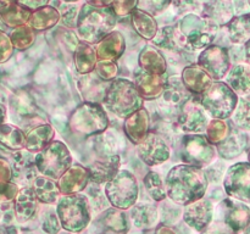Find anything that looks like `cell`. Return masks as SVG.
Here are the masks:
<instances>
[{
  "label": "cell",
  "mask_w": 250,
  "mask_h": 234,
  "mask_svg": "<svg viewBox=\"0 0 250 234\" xmlns=\"http://www.w3.org/2000/svg\"><path fill=\"white\" fill-rule=\"evenodd\" d=\"M208 187L209 180L204 171L185 163L173 166L165 178L167 197L178 206H187L203 199Z\"/></svg>",
  "instance_id": "1"
},
{
  "label": "cell",
  "mask_w": 250,
  "mask_h": 234,
  "mask_svg": "<svg viewBox=\"0 0 250 234\" xmlns=\"http://www.w3.org/2000/svg\"><path fill=\"white\" fill-rule=\"evenodd\" d=\"M117 17L107 7H95L84 2L81 7L77 24V36L81 41L97 45L107 34L115 31Z\"/></svg>",
  "instance_id": "2"
},
{
  "label": "cell",
  "mask_w": 250,
  "mask_h": 234,
  "mask_svg": "<svg viewBox=\"0 0 250 234\" xmlns=\"http://www.w3.org/2000/svg\"><path fill=\"white\" fill-rule=\"evenodd\" d=\"M102 105L119 118L126 119L132 114L143 109L144 100L132 80L116 78L107 87Z\"/></svg>",
  "instance_id": "3"
},
{
  "label": "cell",
  "mask_w": 250,
  "mask_h": 234,
  "mask_svg": "<svg viewBox=\"0 0 250 234\" xmlns=\"http://www.w3.org/2000/svg\"><path fill=\"white\" fill-rule=\"evenodd\" d=\"M61 227L70 233H80L90 224L92 207L85 195H62L56 205Z\"/></svg>",
  "instance_id": "4"
},
{
  "label": "cell",
  "mask_w": 250,
  "mask_h": 234,
  "mask_svg": "<svg viewBox=\"0 0 250 234\" xmlns=\"http://www.w3.org/2000/svg\"><path fill=\"white\" fill-rule=\"evenodd\" d=\"M71 132L78 136H93L109 127V117L102 104L87 102L78 105L68 118Z\"/></svg>",
  "instance_id": "5"
},
{
  "label": "cell",
  "mask_w": 250,
  "mask_h": 234,
  "mask_svg": "<svg viewBox=\"0 0 250 234\" xmlns=\"http://www.w3.org/2000/svg\"><path fill=\"white\" fill-rule=\"evenodd\" d=\"M199 98V102L208 114L215 119H227L232 117L239 98L226 82H214L204 94Z\"/></svg>",
  "instance_id": "6"
},
{
  "label": "cell",
  "mask_w": 250,
  "mask_h": 234,
  "mask_svg": "<svg viewBox=\"0 0 250 234\" xmlns=\"http://www.w3.org/2000/svg\"><path fill=\"white\" fill-rule=\"evenodd\" d=\"M107 201L115 209L126 211L137 204L139 187L137 178L127 170H120L110 182L104 185Z\"/></svg>",
  "instance_id": "7"
},
{
  "label": "cell",
  "mask_w": 250,
  "mask_h": 234,
  "mask_svg": "<svg viewBox=\"0 0 250 234\" xmlns=\"http://www.w3.org/2000/svg\"><path fill=\"white\" fill-rule=\"evenodd\" d=\"M36 166L41 176L59 180L72 166V156L66 144L60 140H54L44 150L37 154Z\"/></svg>",
  "instance_id": "8"
},
{
  "label": "cell",
  "mask_w": 250,
  "mask_h": 234,
  "mask_svg": "<svg viewBox=\"0 0 250 234\" xmlns=\"http://www.w3.org/2000/svg\"><path fill=\"white\" fill-rule=\"evenodd\" d=\"M216 154V146L203 134H185L178 143V155L183 163L199 170L211 165Z\"/></svg>",
  "instance_id": "9"
},
{
  "label": "cell",
  "mask_w": 250,
  "mask_h": 234,
  "mask_svg": "<svg viewBox=\"0 0 250 234\" xmlns=\"http://www.w3.org/2000/svg\"><path fill=\"white\" fill-rule=\"evenodd\" d=\"M178 26L187 38L186 49L192 51L205 50L211 46L219 31V26L214 21L193 14L185 16Z\"/></svg>",
  "instance_id": "10"
},
{
  "label": "cell",
  "mask_w": 250,
  "mask_h": 234,
  "mask_svg": "<svg viewBox=\"0 0 250 234\" xmlns=\"http://www.w3.org/2000/svg\"><path fill=\"white\" fill-rule=\"evenodd\" d=\"M224 188L229 197L250 204V162L229 166L224 178Z\"/></svg>",
  "instance_id": "11"
},
{
  "label": "cell",
  "mask_w": 250,
  "mask_h": 234,
  "mask_svg": "<svg viewBox=\"0 0 250 234\" xmlns=\"http://www.w3.org/2000/svg\"><path fill=\"white\" fill-rule=\"evenodd\" d=\"M209 118L208 114L199 102V98L192 97L183 104L177 117V126L181 131L188 134L205 133Z\"/></svg>",
  "instance_id": "12"
},
{
  "label": "cell",
  "mask_w": 250,
  "mask_h": 234,
  "mask_svg": "<svg viewBox=\"0 0 250 234\" xmlns=\"http://www.w3.org/2000/svg\"><path fill=\"white\" fill-rule=\"evenodd\" d=\"M198 65L214 82H220V79L229 75L232 68L229 51L219 45H211L203 50L198 58Z\"/></svg>",
  "instance_id": "13"
},
{
  "label": "cell",
  "mask_w": 250,
  "mask_h": 234,
  "mask_svg": "<svg viewBox=\"0 0 250 234\" xmlns=\"http://www.w3.org/2000/svg\"><path fill=\"white\" fill-rule=\"evenodd\" d=\"M129 216L115 207L105 209L90 223V234H127L129 229Z\"/></svg>",
  "instance_id": "14"
},
{
  "label": "cell",
  "mask_w": 250,
  "mask_h": 234,
  "mask_svg": "<svg viewBox=\"0 0 250 234\" xmlns=\"http://www.w3.org/2000/svg\"><path fill=\"white\" fill-rule=\"evenodd\" d=\"M138 157L146 166H159L170 158L171 149L165 139L155 132H149L148 136L137 145Z\"/></svg>",
  "instance_id": "15"
},
{
  "label": "cell",
  "mask_w": 250,
  "mask_h": 234,
  "mask_svg": "<svg viewBox=\"0 0 250 234\" xmlns=\"http://www.w3.org/2000/svg\"><path fill=\"white\" fill-rule=\"evenodd\" d=\"M192 94L187 92L182 80L178 77H171L167 79L165 92L159 98V107L165 116L178 117L183 104L187 101Z\"/></svg>",
  "instance_id": "16"
},
{
  "label": "cell",
  "mask_w": 250,
  "mask_h": 234,
  "mask_svg": "<svg viewBox=\"0 0 250 234\" xmlns=\"http://www.w3.org/2000/svg\"><path fill=\"white\" fill-rule=\"evenodd\" d=\"M12 167V180L17 185L21 184L24 187H32L36 178L38 177V170L36 166V156L32 155L29 151L20 150L14 153L11 162Z\"/></svg>",
  "instance_id": "17"
},
{
  "label": "cell",
  "mask_w": 250,
  "mask_h": 234,
  "mask_svg": "<svg viewBox=\"0 0 250 234\" xmlns=\"http://www.w3.org/2000/svg\"><path fill=\"white\" fill-rule=\"evenodd\" d=\"M182 217L188 227L197 232H203L210 226L214 218V205L210 200L203 197L185 206Z\"/></svg>",
  "instance_id": "18"
},
{
  "label": "cell",
  "mask_w": 250,
  "mask_h": 234,
  "mask_svg": "<svg viewBox=\"0 0 250 234\" xmlns=\"http://www.w3.org/2000/svg\"><path fill=\"white\" fill-rule=\"evenodd\" d=\"M120 165L121 160L117 154H104L99 156L87 167L89 171L90 183L105 185L116 176L120 171Z\"/></svg>",
  "instance_id": "19"
},
{
  "label": "cell",
  "mask_w": 250,
  "mask_h": 234,
  "mask_svg": "<svg viewBox=\"0 0 250 234\" xmlns=\"http://www.w3.org/2000/svg\"><path fill=\"white\" fill-rule=\"evenodd\" d=\"M90 183L89 171L81 163H72L70 168L58 180L62 195L81 194Z\"/></svg>",
  "instance_id": "20"
},
{
  "label": "cell",
  "mask_w": 250,
  "mask_h": 234,
  "mask_svg": "<svg viewBox=\"0 0 250 234\" xmlns=\"http://www.w3.org/2000/svg\"><path fill=\"white\" fill-rule=\"evenodd\" d=\"M181 80L189 94L200 97L214 83L210 76L198 63H192L183 68Z\"/></svg>",
  "instance_id": "21"
},
{
  "label": "cell",
  "mask_w": 250,
  "mask_h": 234,
  "mask_svg": "<svg viewBox=\"0 0 250 234\" xmlns=\"http://www.w3.org/2000/svg\"><path fill=\"white\" fill-rule=\"evenodd\" d=\"M133 83L143 100H155L165 92L167 79L164 76L151 75L141 70L134 75Z\"/></svg>",
  "instance_id": "22"
},
{
  "label": "cell",
  "mask_w": 250,
  "mask_h": 234,
  "mask_svg": "<svg viewBox=\"0 0 250 234\" xmlns=\"http://www.w3.org/2000/svg\"><path fill=\"white\" fill-rule=\"evenodd\" d=\"M150 116L146 107L138 110L125 119L124 131L127 138L138 145L150 131Z\"/></svg>",
  "instance_id": "23"
},
{
  "label": "cell",
  "mask_w": 250,
  "mask_h": 234,
  "mask_svg": "<svg viewBox=\"0 0 250 234\" xmlns=\"http://www.w3.org/2000/svg\"><path fill=\"white\" fill-rule=\"evenodd\" d=\"M94 49L99 61H116L126 49L124 34L115 29L104 39H102Z\"/></svg>",
  "instance_id": "24"
},
{
  "label": "cell",
  "mask_w": 250,
  "mask_h": 234,
  "mask_svg": "<svg viewBox=\"0 0 250 234\" xmlns=\"http://www.w3.org/2000/svg\"><path fill=\"white\" fill-rule=\"evenodd\" d=\"M224 205L225 223L233 232L243 231L250 219V209L248 205L232 197L225 200Z\"/></svg>",
  "instance_id": "25"
},
{
  "label": "cell",
  "mask_w": 250,
  "mask_h": 234,
  "mask_svg": "<svg viewBox=\"0 0 250 234\" xmlns=\"http://www.w3.org/2000/svg\"><path fill=\"white\" fill-rule=\"evenodd\" d=\"M32 10L20 1H0V20L10 28H19L28 23Z\"/></svg>",
  "instance_id": "26"
},
{
  "label": "cell",
  "mask_w": 250,
  "mask_h": 234,
  "mask_svg": "<svg viewBox=\"0 0 250 234\" xmlns=\"http://www.w3.org/2000/svg\"><path fill=\"white\" fill-rule=\"evenodd\" d=\"M38 199L32 187L21 188L14 201V211L20 223L29 221L38 209Z\"/></svg>",
  "instance_id": "27"
},
{
  "label": "cell",
  "mask_w": 250,
  "mask_h": 234,
  "mask_svg": "<svg viewBox=\"0 0 250 234\" xmlns=\"http://www.w3.org/2000/svg\"><path fill=\"white\" fill-rule=\"evenodd\" d=\"M138 63L142 71L151 75L164 76L167 71L165 55L156 46L146 45L139 54Z\"/></svg>",
  "instance_id": "28"
},
{
  "label": "cell",
  "mask_w": 250,
  "mask_h": 234,
  "mask_svg": "<svg viewBox=\"0 0 250 234\" xmlns=\"http://www.w3.org/2000/svg\"><path fill=\"white\" fill-rule=\"evenodd\" d=\"M107 87L106 82L98 77L95 72L82 76L78 79V90L87 102H103Z\"/></svg>",
  "instance_id": "29"
},
{
  "label": "cell",
  "mask_w": 250,
  "mask_h": 234,
  "mask_svg": "<svg viewBox=\"0 0 250 234\" xmlns=\"http://www.w3.org/2000/svg\"><path fill=\"white\" fill-rule=\"evenodd\" d=\"M55 131L49 123H41L26 133L24 149L31 154H38L54 141Z\"/></svg>",
  "instance_id": "30"
},
{
  "label": "cell",
  "mask_w": 250,
  "mask_h": 234,
  "mask_svg": "<svg viewBox=\"0 0 250 234\" xmlns=\"http://www.w3.org/2000/svg\"><path fill=\"white\" fill-rule=\"evenodd\" d=\"M154 45L158 49H166V50H183L186 49L187 38L181 31L180 26H167L159 29L158 34L153 39Z\"/></svg>",
  "instance_id": "31"
},
{
  "label": "cell",
  "mask_w": 250,
  "mask_h": 234,
  "mask_svg": "<svg viewBox=\"0 0 250 234\" xmlns=\"http://www.w3.org/2000/svg\"><path fill=\"white\" fill-rule=\"evenodd\" d=\"M202 17L214 21L217 26H227L234 17V4L231 1H209L203 5Z\"/></svg>",
  "instance_id": "32"
},
{
  "label": "cell",
  "mask_w": 250,
  "mask_h": 234,
  "mask_svg": "<svg viewBox=\"0 0 250 234\" xmlns=\"http://www.w3.org/2000/svg\"><path fill=\"white\" fill-rule=\"evenodd\" d=\"M60 20L61 15L59 10L48 4L45 6H42L32 11L28 26L34 32H43L55 27Z\"/></svg>",
  "instance_id": "33"
},
{
  "label": "cell",
  "mask_w": 250,
  "mask_h": 234,
  "mask_svg": "<svg viewBox=\"0 0 250 234\" xmlns=\"http://www.w3.org/2000/svg\"><path fill=\"white\" fill-rule=\"evenodd\" d=\"M226 84L236 93L237 95L250 94V67L248 63H237L229 70L226 76Z\"/></svg>",
  "instance_id": "34"
},
{
  "label": "cell",
  "mask_w": 250,
  "mask_h": 234,
  "mask_svg": "<svg viewBox=\"0 0 250 234\" xmlns=\"http://www.w3.org/2000/svg\"><path fill=\"white\" fill-rule=\"evenodd\" d=\"M248 136L241 131H231L226 139L216 146V151L225 160H232L241 155L247 148Z\"/></svg>",
  "instance_id": "35"
},
{
  "label": "cell",
  "mask_w": 250,
  "mask_h": 234,
  "mask_svg": "<svg viewBox=\"0 0 250 234\" xmlns=\"http://www.w3.org/2000/svg\"><path fill=\"white\" fill-rule=\"evenodd\" d=\"M98 56L95 49L90 44L81 41L73 53V62L77 72L81 76L89 75L95 71L98 63Z\"/></svg>",
  "instance_id": "36"
},
{
  "label": "cell",
  "mask_w": 250,
  "mask_h": 234,
  "mask_svg": "<svg viewBox=\"0 0 250 234\" xmlns=\"http://www.w3.org/2000/svg\"><path fill=\"white\" fill-rule=\"evenodd\" d=\"M131 23L134 31L146 40H153L159 32L158 22L154 16L138 7L131 14Z\"/></svg>",
  "instance_id": "37"
},
{
  "label": "cell",
  "mask_w": 250,
  "mask_h": 234,
  "mask_svg": "<svg viewBox=\"0 0 250 234\" xmlns=\"http://www.w3.org/2000/svg\"><path fill=\"white\" fill-rule=\"evenodd\" d=\"M37 199L42 204H55L61 197V192L59 184L54 179L46 178L44 176H38L32 184Z\"/></svg>",
  "instance_id": "38"
},
{
  "label": "cell",
  "mask_w": 250,
  "mask_h": 234,
  "mask_svg": "<svg viewBox=\"0 0 250 234\" xmlns=\"http://www.w3.org/2000/svg\"><path fill=\"white\" fill-rule=\"evenodd\" d=\"M129 219L137 228H150L158 222L159 211L153 204H136L129 209Z\"/></svg>",
  "instance_id": "39"
},
{
  "label": "cell",
  "mask_w": 250,
  "mask_h": 234,
  "mask_svg": "<svg viewBox=\"0 0 250 234\" xmlns=\"http://www.w3.org/2000/svg\"><path fill=\"white\" fill-rule=\"evenodd\" d=\"M226 27L229 40L236 45H246L250 40V14L233 17Z\"/></svg>",
  "instance_id": "40"
},
{
  "label": "cell",
  "mask_w": 250,
  "mask_h": 234,
  "mask_svg": "<svg viewBox=\"0 0 250 234\" xmlns=\"http://www.w3.org/2000/svg\"><path fill=\"white\" fill-rule=\"evenodd\" d=\"M0 145L15 153L23 150L26 145V134L21 128L14 124H1L0 126Z\"/></svg>",
  "instance_id": "41"
},
{
  "label": "cell",
  "mask_w": 250,
  "mask_h": 234,
  "mask_svg": "<svg viewBox=\"0 0 250 234\" xmlns=\"http://www.w3.org/2000/svg\"><path fill=\"white\" fill-rule=\"evenodd\" d=\"M143 184L148 195L154 201L160 202L167 197L165 182L161 178V176L158 172H155V171H149L146 173V177L143 178Z\"/></svg>",
  "instance_id": "42"
},
{
  "label": "cell",
  "mask_w": 250,
  "mask_h": 234,
  "mask_svg": "<svg viewBox=\"0 0 250 234\" xmlns=\"http://www.w3.org/2000/svg\"><path fill=\"white\" fill-rule=\"evenodd\" d=\"M229 133H231V129H229V123L224 119L211 118L205 129V136L215 146L221 144L229 136Z\"/></svg>",
  "instance_id": "43"
},
{
  "label": "cell",
  "mask_w": 250,
  "mask_h": 234,
  "mask_svg": "<svg viewBox=\"0 0 250 234\" xmlns=\"http://www.w3.org/2000/svg\"><path fill=\"white\" fill-rule=\"evenodd\" d=\"M10 39H11L12 45H14L15 49L20 51H24L31 48L32 44L36 40V32L28 24H24V26L19 27V28H15L10 34Z\"/></svg>",
  "instance_id": "44"
},
{
  "label": "cell",
  "mask_w": 250,
  "mask_h": 234,
  "mask_svg": "<svg viewBox=\"0 0 250 234\" xmlns=\"http://www.w3.org/2000/svg\"><path fill=\"white\" fill-rule=\"evenodd\" d=\"M232 121L234 126L241 131H250V101L247 99H241L238 101L236 110L232 115Z\"/></svg>",
  "instance_id": "45"
},
{
  "label": "cell",
  "mask_w": 250,
  "mask_h": 234,
  "mask_svg": "<svg viewBox=\"0 0 250 234\" xmlns=\"http://www.w3.org/2000/svg\"><path fill=\"white\" fill-rule=\"evenodd\" d=\"M10 105H11L12 110L19 116H21L22 118H28L27 116H31L34 112V106L32 104L31 99L23 92H17L16 94L12 95L11 100H10Z\"/></svg>",
  "instance_id": "46"
},
{
  "label": "cell",
  "mask_w": 250,
  "mask_h": 234,
  "mask_svg": "<svg viewBox=\"0 0 250 234\" xmlns=\"http://www.w3.org/2000/svg\"><path fill=\"white\" fill-rule=\"evenodd\" d=\"M94 72L104 82H112L117 77L119 66H117L116 61H98Z\"/></svg>",
  "instance_id": "47"
},
{
  "label": "cell",
  "mask_w": 250,
  "mask_h": 234,
  "mask_svg": "<svg viewBox=\"0 0 250 234\" xmlns=\"http://www.w3.org/2000/svg\"><path fill=\"white\" fill-rule=\"evenodd\" d=\"M62 228L59 219L58 214L54 211L45 212V214L42 218V229L45 232L46 234H58L60 229Z\"/></svg>",
  "instance_id": "48"
},
{
  "label": "cell",
  "mask_w": 250,
  "mask_h": 234,
  "mask_svg": "<svg viewBox=\"0 0 250 234\" xmlns=\"http://www.w3.org/2000/svg\"><path fill=\"white\" fill-rule=\"evenodd\" d=\"M20 189L19 185L14 182H0V204L7 205L15 201Z\"/></svg>",
  "instance_id": "49"
},
{
  "label": "cell",
  "mask_w": 250,
  "mask_h": 234,
  "mask_svg": "<svg viewBox=\"0 0 250 234\" xmlns=\"http://www.w3.org/2000/svg\"><path fill=\"white\" fill-rule=\"evenodd\" d=\"M138 7V1H111L110 2V10L114 12L116 17H125L127 15L131 16L132 12Z\"/></svg>",
  "instance_id": "50"
},
{
  "label": "cell",
  "mask_w": 250,
  "mask_h": 234,
  "mask_svg": "<svg viewBox=\"0 0 250 234\" xmlns=\"http://www.w3.org/2000/svg\"><path fill=\"white\" fill-rule=\"evenodd\" d=\"M81 7H78V5H68L66 11L61 15V22H62L63 26H66L70 29L77 28L78 24V17H80Z\"/></svg>",
  "instance_id": "51"
},
{
  "label": "cell",
  "mask_w": 250,
  "mask_h": 234,
  "mask_svg": "<svg viewBox=\"0 0 250 234\" xmlns=\"http://www.w3.org/2000/svg\"><path fill=\"white\" fill-rule=\"evenodd\" d=\"M14 49L10 36L0 29V63L7 62L14 55Z\"/></svg>",
  "instance_id": "52"
},
{
  "label": "cell",
  "mask_w": 250,
  "mask_h": 234,
  "mask_svg": "<svg viewBox=\"0 0 250 234\" xmlns=\"http://www.w3.org/2000/svg\"><path fill=\"white\" fill-rule=\"evenodd\" d=\"M60 39L61 41L67 46V49H70V50L73 51V53H75V50L77 49V46L80 45L81 43V39L78 38L77 34H76L75 32L71 31V29L63 31L62 33H61Z\"/></svg>",
  "instance_id": "53"
},
{
  "label": "cell",
  "mask_w": 250,
  "mask_h": 234,
  "mask_svg": "<svg viewBox=\"0 0 250 234\" xmlns=\"http://www.w3.org/2000/svg\"><path fill=\"white\" fill-rule=\"evenodd\" d=\"M138 5H144V7H142L141 10L143 11L148 12L153 16L154 14L158 15L161 14L163 11H165L166 7L170 5V2H165V1H146V2H138Z\"/></svg>",
  "instance_id": "54"
},
{
  "label": "cell",
  "mask_w": 250,
  "mask_h": 234,
  "mask_svg": "<svg viewBox=\"0 0 250 234\" xmlns=\"http://www.w3.org/2000/svg\"><path fill=\"white\" fill-rule=\"evenodd\" d=\"M12 167L9 160L0 156V182H11Z\"/></svg>",
  "instance_id": "55"
},
{
  "label": "cell",
  "mask_w": 250,
  "mask_h": 234,
  "mask_svg": "<svg viewBox=\"0 0 250 234\" xmlns=\"http://www.w3.org/2000/svg\"><path fill=\"white\" fill-rule=\"evenodd\" d=\"M155 234H180V232L177 229H175L173 227L166 226V224H161L156 228Z\"/></svg>",
  "instance_id": "56"
},
{
  "label": "cell",
  "mask_w": 250,
  "mask_h": 234,
  "mask_svg": "<svg viewBox=\"0 0 250 234\" xmlns=\"http://www.w3.org/2000/svg\"><path fill=\"white\" fill-rule=\"evenodd\" d=\"M1 234H17V229L14 226H2Z\"/></svg>",
  "instance_id": "57"
},
{
  "label": "cell",
  "mask_w": 250,
  "mask_h": 234,
  "mask_svg": "<svg viewBox=\"0 0 250 234\" xmlns=\"http://www.w3.org/2000/svg\"><path fill=\"white\" fill-rule=\"evenodd\" d=\"M5 118H6V107L4 106V104L0 102V126L4 124Z\"/></svg>",
  "instance_id": "58"
},
{
  "label": "cell",
  "mask_w": 250,
  "mask_h": 234,
  "mask_svg": "<svg viewBox=\"0 0 250 234\" xmlns=\"http://www.w3.org/2000/svg\"><path fill=\"white\" fill-rule=\"evenodd\" d=\"M244 53H246V63L250 67V40L244 45Z\"/></svg>",
  "instance_id": "59"
},
{
  "label": "cell",
  "mask_w": 250,
  "mask_h": 234,
  "mask_svg": "<svg viewBox=\"0 0 250 234\" xmlns=\"http://www.w3.org/2000/svg\"><path fill=\"white\" fill-rule=\"evenodd\" d=\"M244 233L250 234V219H249L248 224H247V227H246V228H244Z\"/></svg>",
  "instance_id": "60"
},
{
  "label": "cell",
  "mask_w": 250,
  "mask_h": 234,
  "mask_svg": "<svg viewBox=\"0 0 250 234\" xmlns=\"http://www.w3.org/2000/svg\"><path fill=\"white\" fill-rule=\"evenodd\" d=\"M0 234H1V233H0Z\"/></svg>",
  "instance_id": "61"
}]
</instances>
